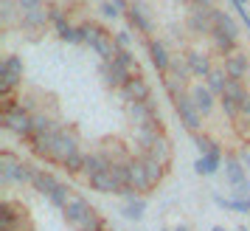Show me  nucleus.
Returning <instances> with one entry per match:
<instances>
[{
	"instance_id": "1",
	"label": "nucleus",
	"mask_w": 250,
	"mask_h": 231,
	"mask_svg": "<svg viewBox=\"0 0 250 231\" xmlns=\"http://www.w3.org/2000/svg\"><path fill=\"white\" fill-rule=\"evenodd\" d=\"M76 152H82V141H79V133L73 127H62L54 139V147H51V163H59L65 166L68 158H73Z\"/></svg>"
},
{
	"instance_id": "2",
	"label": "nucleus",
	"mask_w": 250,
	"mask_h": 231,
	"mask_svg": "<svg viewBox=\"0 0 250 231\" xmlns=\"http://www.w3.org/2000/svg\"><path fill=\"white\" fill-rule=\"evenodd\" d=\"M20 85H23V59L17 54H9L0 62V99L14 96Z\"/></svg>"
},
{
	"instance_id": "3",
	"label": "nucleus",
	"mask_w": 250,
	"mask_h": 231,
	"mask_svg": "<svg viewBox=\"0 0 250 231\" xmlns=\"http://www.w3.org/2000/svg\"><path fill=\"white\" fill-rule=\"evenodd\" d=\"M0 231H34L31 220L20 203H14V200L0 203Z\"/></svg>"
},
{
	"instance_id": "4",
	"label": "nucleus",
	"mask_w": 250,
	"mask_h": 231,
	"mask_svg": "<svg viewBox=\"0 0 250 231\" xmlns=\"http://www.w3.org/2000/svg\"><path fill=\"white\" fill-rule=\"evenodd\" d=\"M214 12L216 9H205V6H191L186 14V28L191 37H211L214 34Z\"/></svg>"
},
{
	"instance_id": "5",
	"label": "nucleus",
	"mask_w": 250,
	"mask_h": 231,
	"mask_svg": "<svg viewBox=\"0 0 250 231\" xmlns=\"http://www.w3.org/2000/svg\"><path fill=\"white\" fill-rule=\"evenodd\" d=\"M124 107H126V116H129L132 127H160L163 130V121H160L158 107H155L152 99L149 102H129Z\"/></svg>"
},
{
	"instance_id": "6",
	"label": "nucleus",
	"mask_w": 250,
	"mask_h": 231,
	"mask_svg": "<svg viewBox=\"0 0 250 231\" xmlns=\"http://www.w3.org/2000/svg\"><path fill=\"white\" fill-rule=\"evenodd\" d=\"M174 113H177L180 124L188 130V133H194V136H197V133L203 130V113L197 110V104H194V99L188 96V91L174 99Z\"/></svg>"
},
{
	"instance_id": "7",
	"label": "nucleus",
	"mask_w": 250,
	"mask_h": 231,
	"mask_svg": "<svg viewBox=\"0 0 250 231\" xmlns=\"http://www.w3.org/2000/svg\"><path fill=\"white\" fill-rule=\"evenodd\" d=\"M3 130H9L12 136H17V139L28 141L31 139V127H34V118H31V113H25V110H20V104L14 107V110H3Z\"/></svg>"
},
{
	"instance_id": "8",
	"label": "nucleus",
	"mask_w": 250,
	"mask_h": 231,
	"mask_svg": "<svg viewBox=\"0 0 250 231\" xmlns=\"http://www.w3.org/2000/svg\"><path fill=\"white\" fill-rule=\"evenodd\" d=\"M99 76H102V82L107 85V88H115V91H121V88H124V85L132 79L135 73H132V70L126 68L121 59L115 57L113 62H102V65H99Z\"/></svg>"
},
{
	"instance_id": "9",
	"label": "nucleus",
	"mask_w": 250,
	"mask_h": 231,
	"mask_svg": "<svg viewBox=\"0 0 250 231\" xmlns=\"http://www.w3.org/2000/svg\"><path fill=\"white\" fill-rule=\"evenodd\" d=\"M62 214H65V220H68L73 229L79 231V229H84V226H87L93 217H96V208L90 206V200H87V197L73 195V200L68 203V208H65Z\"/></svg>"
},
{
	"instance_id": "10",
	"label": "nucleus",
	"mask_w": 250,
	"mask_h": 231,
	"mask_svg": "<svg viewBox=\"0 0 250 231\" xmlns=\"http://www.w3.org/2000/svg\"><path fill=\"white\" fill-rule=\"evenodd\" d=\"M126 17H129V23L135 25L138 34H144L152 40V34H155V20H152V12H149L146 3H141V0H132L129 3V12H126Z\"/></svg>"
},
{
	"instance_id": "11",
	"label": "nucleus",
	"mask_w": 250,
	"mask_h": 231,
	"mask_svg": "<svg viewBox=\"0 0 250 231\" xmlns=\"http://www.w3.org/2000/svg\"><path fill=\"white\" fill-rule=\"evenodd\" d=\"M183 57H186V62H188L191 76L194 79H200V82H205L208 76H211V70L216 68L214 62H211V57H208L205 51H200V48H186Z\"/></svg>"
},
{
	"instance_id": "12",
	"label": "nucleus",
	"mask_w": 250,
	"mask_h": 231,
	"mask_svg": "<svg viewBox=\"0 0 250 231\" xmlns=\"http://www.w3.org/2000/svg\"><path fill=\"white\" fill-rule=\"evenodd\" d=\"M118 96L124 99V104H129V102H149V99H152V88H149V82L138 73V76H132V79L118 91Z\"/></svg>"
},
{
	"instance_id": "13",
	"label": "nucleus",
	"mask_w": 250,
	"mask_h": 231,
	"mask_svg": "<svg viewBox=\"0 0 250 231\" xmlns=\"http://www.w3.org/2000/svg\"><path fill=\"white\" fill-rule=\"evenodd\" d=\"M146 51H149V59H152L155 70H158L160 76H166L171 68V54H169V48H166V43L152 37V40H146Z\"/></svg>"
},
{
	"instance_id": "14",
	"label": "nucleus",
	"mask_w": 250,
	"mask_h": 231,
	"mask_svg": "<svg viewBox=\"0 0 250 231\" xmlns=\"http://www.w3.org/2000/svg\"><path fill=\"white\" fill-rule=\"evenodd\" d=\"M188 96L194 99V104H197V110L205 116H211L214 113V107H216V96L211 93V88L205 85V82H194L191 88H188Z\"/></svg>"
},
{
	"instance_id": "15",
	"label": "nucleus",
	"mask_w": 250,
	"mask_h": 231,
	"mask_svg": "<svg viewBox=\"0 0 250 231\" xmlns=\"http://www.w3.org/2000/svg\"><path fill=\"white\" fill-rule=\"evenodd\" d=\"M222 68H225L228 79H236V82H245V76L250 73V57L245 51H236L230 57L222 59Z\"/></svg>"
},
{
	"instance_id": "16",
	"label": "nucleus",
	"mask_w": 250,
	"mask_h": 231,
	"mask_svg": "<svg viewBox=\"0 0 250 231\" xmlns=\"http://www.w3.org/2000/svg\"><path fill=\"white\" fill-rule=\"evenodd\" d=\"M99 152H102L110 163L129 161V158H132V152L126 150V144L121 139H102V141H99Z\"/></svg>"
},
{
	"instance_id": "17",
	"label": "nucleus",
	"mask_w": 250,
	"mask_h": 231,
	"mask_svg": "<svg viewBox=\"0 0 250 231\" xmlns=\"http://www.w3.org/2000/svg\"><path fill=\"white\" fill-rule=\"evenodd\" d=\"M23 158H17L12 150H3L0 152V184L3 186H14V175L20 169Z\"/></svg>"
},
{
	"instance_id": "18",
	"label": "nucleus",
	"mask_w": 250,
	"mask_h": 231,
	"mask_svg": "<svg viewBox=\"0 0 250 231\" xmlns=\"http://www.w3.org/2000/svg\"><path fill=\"white\" fill-rule=\"evenodd\" d=\"M129 186L135 189L138 195L155 189V186L149 184V175H146V169H144V161H141V158H132V161H129Z\"/></svg>"
},
{
	"instance_id": "19",
	"label": "nucleus",
	"mask_w": 250,
	"mask_h": 231,
	"mask_svg": "<svg viewBox=\"0 0 250 231\" xmlns=\"http://www.w3.org/2000/svg\"><path fill=\"white\" fill-rule=\"evenodd\" d=\"M149 158H155V161L160 163V166H166V169H171V158H174V152H171V141L166 133H160L158 141L152 144V150L146 152Z\"/></svg>"
},
{
	"instance_id": "20",
	"label": "nucleus",
	"mask_w": 250,
	"mask_h": 231,
	"mask_svg": "<svg viewBox=\"0 0 250 231\" xmlns=\"http://www.w3.org/2000/svg\"><path fill=\"white\" fill-rule=\"evenodd\" d=\"M219 163H222V147H216V150L208 152V155H200V158L194 161V172L211 178V175L219 172Z\"/></svg>"
},
{
	"instance_id": "21",
	"label": "nucleus",
	"mask_w": 250,
	"mask_h": 231,
	"mask_svg": "<svg viewBox=\"0 0 250 231\" xmlns=\"http://www.w3.org/2000/svg\"><path fill=\"white\" fill-rule=\"evenodd\" d=\"M225 178L233 189L248 184V169H245V163L239 161V155H225Z\"/></svg>"
},
{
	"instance_id": "22",
	"label": "nucleus",
	"mask_w": 250,
	"mask_h": 231,
	"mask_svg": "<svg viewBox=\"0 0 250 231\" xmlns=\"http://www.w3.org/2000/svg\"><path fill=\"white\" fill-rule=\"evenodd\" d=\"M17 23L23 25L25 31L37 34V31H42L45 25H51V17H48V9H34V12L20 14V20H17Z\"/></svg>"
},
{
	"instance_id": "23",
	"label": "nucleus",
	"mask_w": 250,
	"mask_h": 231,
	"mask_svg": "<svg viewBox=\"0 0 250 231\" xmlns=\"http://www.w3.org/2000/svg\"><path fill=\"white\" fill-rule=\"evenodd\" d=\"M160 133H163L160 127H135L132 130V141H135V147H138V155H146L152 150V144L158 141Z\"/></svg>"
},
{
	"instance_id": "24",
	"label": "nucleus",
	"mask_w": 250,
	"mask_h": 231,
	"mask_svg": "<svg viewBox=\"0 0 250 231\" xmlns=\"http://www.w3.org/2000/svg\"><path fill=\"white\" fill-rule=\"evenodd\" d=\"M211 43H214V48L222 54V57H230V54H236V51H239V40H236V37H230L225 28H214Z\"/></svg>"
},
{
	"instance_id": "25",
	"label": "nucleus",
	"mask_w": 250,
	"mask_h": 231,
	"mask_svg": "<svg viewBox=\"0 0 250 231\" xmlns=\"http://www.w3.org/2000/svg\"><path fill=\"white\" fill-rule=\"evenodd\" d=\"M110 166H113V163H110L102 152L96 150V152H87V158H84V172H82V175L90 181V178H96V175L110 172Z\"/></svg>"
},
{
	"instance_id": "26",
	"label": "nucleus",
	"mask_w": 250,
	"mask_h": 231,
	"mask_svg": "<svg viewBox=\"0 0 250 231\" xmlns=\"http://www.w3.org/2000/svg\"><path fill=\"white\" fill-rule=\"evenodd\" d=\"M87 186H90L93 192H102V195H121V186H118V181L110 172H102V175H96V178H90Z\"/></svg>"
},
{
	"instance_id": "27",
	"label": "nucleus",
	"mask_w": 250,
	"mask_h": 231,
	"mask_svg": "<svg viewBox=\"0 0 250 231\" xmlns=\"http://www.w3.org/2000/svg\"><path fill=\"white\" fill-rule=\"evenodd\" d=\"M62 184V181H59L57 175L54 172H48V169H37V175H34V189L37 192H40V195H45V197H51L54 195V189H57V186Z\"/></svg>"
},
{
	"instance_id": "28",
	"label": "nucleus",
	"mask_w": 250,
	"mask_h": 231,
	"mask_svg": "<svg viewBox=\"0 0 250 231\" xmlns=\"http://www.w3.org/2000/svg\"><path fill=\"white\" fill-rule=\"evenodd\" d=\"M48 17H51V25L57 28V34H59V40L68 34L70 28H73V23L68 20V12H65V6H48Z\"/></svg>"
},
{
	"instance_id": "29",
	"label": "nucleus",
	"mask_w": 250,
	"mask_h": 231,
	"mask_svg": "<svg viewBox=\"0 0 250 231\" xmlns=\"http://www.w3.org/2000/svg\"><path fill=\"white\" fill-rule=\"evenodd\" d=\"M138 158L144 161V169H146V175H149V184H152V186L163 184V178L169 175V169H166V166H160V163L155 161V158H149V155H138Z\"/></svg>"
},
{
	"instance_id": "30",
	"label": "nucleus",
	"mask_w": 250,
	"mask_h": 231,
	"mask_svg": "<svg viewBox=\"0 0 250 231\" xmlns=\"http://www.w3.org/2000/svg\"><path fill=\"white\" fill-rule=\"evenodd\" d=\"M169 73H171V76H177L180 82H186L188 88L194 85V82H191L194 76H191V70H188V62H186V57H183V54H174V57H171V68H169Z\"/></svg>"
},
{
	"instance_id": "31",
	"label": "nucleus",
	"mask_w": 250,
	"mask_h": 231,
	"mask_svg": "<svg viewBox=\"0 0 250 231\" xmlns=\"http://www.w3.org/2000/svg\"><path fill=\"white\" fill-rule=\"evenodd\" d=\"M205 85L211 88V93H214V96H222V93H225V88H228V73H225V68H222V65H216V68L211 70V76L205 79Z\"/></svg>"
},
{
	"instance_id": "32",
	"label": "nucleus",
	"mask_w": 250,
	"mask_h": 231,
	"mask_svg": "<svg viewBox=\"0 0 250 231\" xmlns=\"http://www.w3.org/2000/svg\"><path fill=\"white\" fill-rule=\"evenodd\" d=\"M121 214H124L126 220L138 223V220H141L144 214H146V197H138V200H129V203H124Z\"/></svg>"
},
{
	"instance_id": "33",
	"label": "nucleus",
	"mask_w": 250,
	"mask_h": 231,
	"mask_svg": "<svg viewBox=\"0 0 250 231\" xmlns=\"http://www.w3.org/2000/svg\"><path fill=\"white\" fill-rule=\"evenodd\" d=\"M48 200H51V206H57V208H62V211H65V208H68V203L73 200V189H70L68 184H59L57 189H54V195L48 197Z\"/></svg>"
},
{
	"instance_id": "34",
	"label": "nucleus",
	"mask_w": 250,
	"mask_h": 231,
	"mask_svg": "<svg viewBox=\"0 0 250 231\" xmlns=\"http://www.w3.org/2000/svg\"><path fill=\"white\" fill-rule=\"evenodd\" d=\"M160 82H163V91L169 93V99H171V102H174L177 96H183V93L188 91V85H186V82H180L177 76H171V73H166V76H163Z\"/></svg>"
},
{
	"instance_id": "35",
	"label": "nucleus",
	"mask_w": 250,
	"mask_h": 231,
	"mask_svg": "<svg viewBox=\"0 0 250 231\" xmlns=\"http://www.w3.org/2000/svg\"><path fill=\"white\" fill-rule=\"evenodd\" d=\"M214 23H216V28H225L230 37H236V40H239V25H236V20H233L228 12L216 9V12H214Z\"/></svg>"
},
{
	"instance_id": "36",
	"label": "nucleus",
	"mask_w": 250,
	"mask_h": 231,
	"mask_svg": "<svg viewBox=\"0 0 250 231\" xmlns=\"http://www.w3.org/2000/svg\"><path fill=\"white\" fill-rule=\"evenodd\" d=\"M129 161H132V158H129ZM129 161H118V163H113V166H110V175L118 181V186H121V189H126V186H129Z\"/></svg>"
},
{
	"instance_id": "37",
	"label": "nucleus",
	"mask_w": 250,
	"mask_h": 231,
	"mask_svg": "<svg viewBox=\"0 0 250 231\" xmlns=\"http://www.w3.org/2000/svg\"><path fill=\"white\" fill-rule=\"evenodd\" d=\"M34 175H37V166L34 163L23 161L20 163V169L14 175V186H25V184H34Z\"/></svg>"
},
{
	"instance_id": "38",
	"label": "nucleus",
	"mask_w": 250,
	"mask_h": 231,
	"mask_svg": "<svg viewBox=\"0 0 250 231\" xmlns=\"http://www.w3.org/2000/svg\"><path fill=\"white\" fill-rule=\"evenodd\" d=\"M245 93H248V88H245V82H236V79H228V88L222 96H228V99H233V102H242L245 99ZM219 96V99H222Z\"/></svg>"
},
{
	"instance_id": "39",
	"label": "nucleus",
	"mask_w": 250,
	"mask_h": 231,
	"mask_svg": "<svg viewBox=\"0 0 250 231\" xmlns=\"http://www.w3.org/2000/svg\"><path fill=\"white\" fill-rule=\"evenodd\" d=\"M194 147L200 150V155H208V152H214L219 144H216L211 136H205V133H197V136H194Z\"/></svg>"
},
{
	"instance_id": "40",
	"label": "nucleus",
	"mask_w": 250,
	"mask_h": 231,
	"mask_svg": "<svg viewBox=\"0 0 250 231\" xmlns=\"http://www.w3.org/2000/svg\"><path fill=\"white\" fill-rule=\"evenodd\" d=\"M219 104H222V113H225L228 118L233 121V124H236L239 118H242V110H239V102H233V99H228V96H222V99H219Z\"/></svg>"
},
{
	"instance_id": "41",
	"label": "nucleus",
	"mask_w": 250,
	"mask_h": 231,
	"mask_svg": "<svg viewBox=\"0 0 250 231\" xmlns=\"http://www.w3.org/2000/svg\"><path fill=\"white\" fill-rule=\"evenodd\" d=\"M84 158H87V152H76L73 158H68V163H65L68 175H82L84 172Z\"/></svg>"
},
{
	"instance_id": "42",
	"label": "nucleus",
	"mask_w": 250,
	"mask_h": 231,
	"mask_svg": "<svg viewBox=\"0 0 250 231\" xmlns=\"http://www.w3.org/2000/svg\"><path fill=\"white\" fill-rule=\"evenodd\" d=\"M230 6H233V12L239 14V20L248 25V37H250V12H248V0H230Z\"/></svg>"
},
{
	"instance_id": "43",
	"label": "nucleus",
	"mask_w": 250,
	"mask_h": 231,
	"mask_svg": "<svg viewBox=\"0 0 250 231\" xmlns=\"http://www.w3.org/2000/svg\"><path fill=\"white\" fill-rule=\"evenodd\" d=\"M62 40H65L68 46H84V31H82V25H73Z\"/></svg>"
},
{
	"instance_id": "44",
	"label": "nucleus",
	"mask_w": 250,
	"mask_h": 231,
	"mask_svg": "<svg viewBox=\"0 0 250 231\" xmlns=\"http://www.w3.org/2000/svg\"><path fill=\"white\" fill-rule=\"evenodd\" d=\"M115 46L121 48V51H129V48H132V31H129V28L115 31Z\"/></svg>"
},
{
	"instance_id": "45",
	"label": "nucleus",
	"mask_w": 250,
	"mask_h": 231,
	"mask_svg": "<svg viewBox=\"0 0 250 231\" xmlns=\"http://www.w3.org/2000/svg\"><path fill=\"white\" fill-rule=\"evenodd\" d=\"M228 208H230V211H239V214H250V200H242V197H228Z\"/></svg>"
},
{
	"instance_id": "46",
	"label": "nucleus",
	"mask_w": 250,
	"mask_h": 231,
	"mask_svg": "<svg viewBox=\"0 0 250 231\" xmlns=\"http://www.w3.org/2000/svg\"><path fill=\"white\" fill-rule=\"evenodd\" d=\"M34 9H45V0H17V12H34Z\"/></svg>"
},
{
	"instance_id": "47",
	"label": "nucleus",
	"mask_w": 250,
	"mask_h": 231,
	"mask_svg": "<svg viewBox=\"0 0 250 231\" xmlns=\"http://www.w3.org/2000/svg\"><path fill=\"white\" fill-rule=\"evenodd\" d=\"M14 6H17V0H0V12H3V23L6 25L14 20Z\"/></svg>"
},
{
	"instance_id": "48",
	"label": "nucleus",
	"mask_w": 250,
	"mask_h": 231,
	"mask_svg": "<svg viewBox=\"0 0 250 231\" xmlns=\"http://www.w3.org/2000/svg\"><path fill=\"white\" fill-rule=\"evenodd\" d=\"M79 231H110V229H107V223H104L102 214H96V217H93L84 229H79Z\"/></svg>"
},
{
	"instance_id": "49",
	"label": "nucleus",
	"mask_w": 250,
	"mask_h": 231,
	"mask_svg": "<svg viewBox=\"0 0 250 231\" xmlns=\"http://www.w3.org/2000/svg\"><path fill=\"white\" fill-rule=\"evenodd\" d=\"M102 17H107V20H115V17H121V12L115 9L110 0H104V3H102Z\"/></svg>"
},
{
	"instance_id": "50",
	"label": "nucleus",
	"mask_w": 250,
	"mask_h": 231,
	"mask_svg": "<svg viewBox=\"0 0 250 231\" xmlns=\"http://www.w3.org/2000/svg\"><path fill=\"white\" fill-rule=\"evenodd\" d=\"M239 110H242V118H250V91L245 93V99L239 102Z\"/></svg>"
},
{
	"instance_id": "51",
	"label": "nucleus",
	"mask_w": 250,
	"mask_h": 231,
	"mask_svg": "<svg viewBox=\"0 0 250 231\" xmlns=\"http://www.w3.org/2000/svg\"><path fill=\"white\" fill-rule=\"evenodd\" d=\"M169 34H171V40H174V43H183V34H180V25H174V23H171V25H169Z\"/></svg>"
},
{
	"instance_id": "52",
	"label": "nucleus",
	"mask_w": 250,
	"mask_h": 231,
	"mask_svg": "<svg viewBox=\"0 0 250 231\" xmlns=\"http://www.w3.org/2000/svg\"><path fill=\"white\" fill-rule=\"evenodd\" d=\"M110 3H113V6H115V9H118L121 14L129 12V3H126V0H110Z\"/></svg>"
},
{
	"instance_id": "53",
	"label": "nucleus",
	"mask_w": 250,
	"mask_h": 231,
	"mask_svg": "<svg viewBox=\"0 0 250 231\" xmlns=\"http://www.w3.org/2000/svg\"><path fill=\"white\" fill-rule=\"evenodd\" d=\"M239 161L245 163V169L250 172V152H248V150H242V152H239Z\"/></svg>"
},
{
	"instance_id": "54",
	"label": "nucleus",
	"mask_w": 250,
	"mask_h": 231,
	"mask_svg": "<svg viewBox=\"0 0 250 231\" xmlns=\"http://www.w3.org/2000/svg\"><path fill=\"white\" fill-rule=\"evenodd\" d=\"M194 6H205V9H216V0H194Z\"/></svg>"
},
{
	"instance_id": "55",
	"label": "nucleus",
	"mask_w": 250,
	"mask_h": 231,
	"mask_svg": "<svg viewBox=\"0 0 250 231\" xmlns=\"http://www.w3.org/2000/svg\"><path fill=\"white\" fill-rule=\"evenodd\" d=\"M76 3H82V0H59V6H76Z\"/></svg>"
},
{
	"instance_id": "56",
	"label": "nucleus",
	"mask_w": 250,
	"mask_h": 231,
	"mask_svg": "<svg viewBox=\"0 0 250 231\" xmlns=\"http://www.w3.org/2000/svg\"><path fill=\"white\" fill-rule=\"evenodd\" d=\"M174 231H191V226H186V223H180V226H174Z\"/></svg>"
},
{
	"instance_id": "57",
	"label": "nucleus",
	"mask_w": 250,
	"mask_h": 231,
	"mask_svg": "<svg viewBox=\"0 0 250 231\" xmlns=\"http://www.w3.org/2000/svg\"><path fill=\"white\" fill-rule=\"evenodd\" d=\"M211 231H228L225 226H211Z\"/></svg>"
},
{
	"instance_id": "58",
	"label": "nucleus",
	"mask_w": 250,
	"mask_h": 231,
	"mask_svg": "<svg viewBox=\"0 0 250 231\" xmlns=\"http://www.w3.org/2000/svg\"><path fill=\"white\" fill-rule=\"evenodd\" d=\"M180 3H186V6H194V0H180Z\"/></svg>"
},
{
	"instance_id": "59",
	"label": "nucleus",
	"mask_w": 250,
	"mask_h": 231,
	"mask_svg": "<svg viewBox=\"0 0 250 231\" xmlns=\"http://www.w3.org/2000/svg\"><path fill=\"white\" fill-rule=\"evenodd\" d=\"M236 231H248V229H245V226H239V229H236Z\"/></svg>"
}]
</instances>
